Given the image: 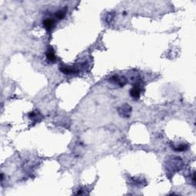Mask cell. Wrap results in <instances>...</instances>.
Wrapping results in <instances>:
<instances>
[{"instance_id":"cell-5","label":"cell","mask_w":196,"mask_h":196,"mask_svg":"<svg viewBox=\"0 0 196 196\" xmlns=\"http://www.w3.org/2000/svg\"><path fill=\"white\" fill-rule=\"evenodd\" d=\"M46 57L48 61H50L51 62H55L56 61V57H55V52L51 48H48V51L46 52Z\"/></svg>"},{"instance_id":"cell-1","label":"cell","mask_w":196,"mask_h":196,"mask_svg":"<svg viewBox=\"0 0 196 196\" xmlns=\"http://www.w3.org/2000/svg\"><path fill=\"white\" fill-rule=\"evenodd\" d=\"M130 112H131V107L126 104L123 105L119 109V113L123 117H129Z\"/></svg>"},{"instance_id":"cell-2","label":"cell","mask_w":196,"mask_h":196,"mask_svg":"<svg viewBox=\"0 0 196 196\" xmlns=\"http://www.w3.org/2000/svg\"><path fill=\"white\" fill-rule=\"evenodd\" d=\"M140 93H141V90L138 85H136V86L134 85V87L130 90V96L136 100L139 99V96H140Z\"/></svg>"},{"instance_id":"cell-7","label":"cell","mask_w":196,"mask_h":196,"mask_svg":"<svg viewBox=\"0 0 196 196\" xmlns=\"http://www.w3.org/2000/svg\"><path fill=\"white\" fill-rule=\"evenodd\" d=\"M188 146L186 145H180L178 146V147L177 149H176V151H185V149H187Z\"/></svg>"},{"instance_id":"cell-4","label":"cell","mask_w":196,"mask_h":196,"mask_svg":"<svg viewBox=\"0 0 196 196\" xmlns=\"http://www.w3.org/2000/svg\"><path fill=\"white\" fill-rule=\"evenodd\" d=\"M43 25L47 31H51V28L54 27L55 21L53 20V19H51V18H48V19H45V20L44 21Z\"/></svg>"},{"instance_id":"cell-6","label":"cell","mask_w":196,"mask_h":196,"mask_svg":"<svg viewBox=\"0 0 196 196\" xmlns=\"http://www.w3.org/2000/svg\"><path fill=\"white\" fill-rule=\"evenodd\" d=\"M64 16H65V11H64V10L58 11L57 13H56V17H57V18H59V19H62V18H64Z\"/></svg>"},{"instance_id":"cell-3","label":"cell","mask_w":196,"mask_h":196,"mask_svg":"<svg viewBox=\"0 0 196 196\" xmlns=\"http://www.w3.org/2000/svg\"><path fill=\"white\" fill-rule=\"evenodd\" d=\"M60 70L65 74H71L75 73L77 71V70L74 67L69 66H61L60 67Z\"/></svg>"}]
</instances>
